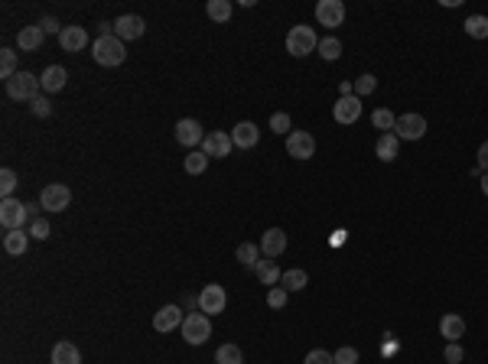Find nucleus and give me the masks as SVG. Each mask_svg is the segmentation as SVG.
<instances>
[{"label": "nucleus", "mask_w": 488, "mask_h": 364, "mask_svg": "<svg viewBox=\"0 0 488 364\" xmlns=\"http://www.w3.org/2000/svg\"><path fill=\"white\" fill-rule=\"evenodd\" d=\"M225 306H228L225 287H218V283L202 287V293H199V309H202V313H205V315H218V313H225Z\"/></svg>", "instance_id": "nucleus-7"}, {"label": "nucleus", "mask_w": 488, "mask_h": 364, "mask_svg": "<svg viewBox=\"0 0 488 364\" xmlns=\"http://www.w3.org/2000/svg\"><path fill=\"white\" fill-rule=\"evenodd\" d=\"M254 274H257V280H261L264 287H277L280 283V270H277L274 260H261V264L254 267Z\"/></svg>", "instance_id": "nucleus-27"}, {"label": "nucleus", "mask_w": 488, "mask_h": 364, "mask_svg": "<svg viewBox=\"0 0 488 364\" xmlns=\"http://www.w3.org/2000/svg\"><path fill=\"white\" fill-rule=\"evenodd\" d=\"M332 117H336L338 124H355L362 117V98L358 95H342L332 104Z\"/></svg>", "instance_id": "nucleus-11"}, {"label": "nucleus", "mask_w": 488, "mask_h": 364, "mask_svg": "<svg viewBox=\"0 0 488 364\" xmlns=\"http://www.w3.org/2000/svg\"><path fill=\"white\" fill-rule=\"evenodd\" d=\"M16 72H20V69H16V52H13V49H0V78L7 82V78H13Z\"/></svg>", "instance_id": "nucleus-31"}, {"label": "nucleus", "mask_w": 488, "mask_h": 364, "mask_svg": "<svg viewBox=\"0 0 488 364\" xmlns=\"http://www.w3.org/2000/svg\"><path fill=\"white\" fill-rule=\"evenodd\" d=\"M91 56H95V62L104 65V69H117V65H124L127 49H124V43H121V39L111 33V36H98V39H95Z\"/></svg>", "instance_id": "nucleus-1"}, {"label": "nucleus", "mask_w": 488, "mask_h": 364, "mask_svg": "<svg viewBox=\"0 0 488 364\" xmlns=\"http://www.w3.org/2000/svg\"><path fill=\"white\" fill-rule=\"evenodd\" d=\"M183 319H186L183 309H179L176 302H170V306H163L160 313L153 315V328H156V332H173V328L183 326Z\"/></svg>", "instance_id": "nucleus-14"}, {"label": "nucleus", "mask_w": 488, "mask_h": 364, "mask_svg": "<svg viewBox=\"0 0 488 364\" xmlns=\"http://www.w3.org/2000/svg\"><path fill=\"white\" fill-rule=\"evenodd\" d=\"M179 332H183V339L189 341V345H205L209 341V335H212V319L202 313H189L186 319H183V326H179Z\"/></svg>", "instance_id": "nucleus-2"}, {"label": "nucleus", "mask_w": 488, "mask_h": 364, "mask_svg": "<svg viewBox=\"0 0 488 364\" xmlns=\"http://www.w3.org/2000/svg\"><path fill=\"white\" fill-rule=\"evenodd\" d=\"M3 85H7V95H10L13 101H33V98H39V88H43L33 72H16V75L7 78Z\"/></svg>", "instance_id": "nucleus-4"}, {"label": "nucleus", "mask_w": 488, "mask_h": 364, "mask_svg": "<svg viewBox=\"0 0 488 364\" xmlns=\"http://www.w3.org/2000/svg\"><path fill=\"white\" fill-rule=\"evenodd\" d=\"M59 46H62L65 52H82L88 46L85 26H62V33H59Z\"/></svg>", "instance_id": "nucleus-17"}, {"label": "nucleus", "mask_w": 488, "mask_h": 364, "mask_svg": "<svg viewBox=\"0 0 488 364\" xmlns=\"http://www.w3.org/2000/svg\"><path fill=\"white\" fill-rule=\"evenodd\" d=\"M371 124L377 127V130H384V134H391L394 130V124H397V117L388 111V108H377L375 114H371Z\"/></svg>", "instance_id": "nucleus-34"}, {"label": "nucleus", "mask_w": 488, "mask_h": 364, "mask_svg": "<svg viewBox=\"0 0 488 364\" xmlns=\"http://www.w3.org/2000/svg\"><path fill=\"white\" fill-rule=\"evenodd\" d=\"M287 153L293 160H313L316 156V137L306 130H293L287 137Z\"/></svg>", "instance_id": "nucleus-10"}, {"label": "nucleus", "mask_w": 488, "mask_h": 364, "mask_svg": "<svg viewBox=\"0 0 488 364\" xmlns=\"http://www.w3.org/2000/svg\"><path fill=\"white\" fill-rule=\"evenodd\" d=\"M377 91V78L371 75V72H364V75L355 78V95L358 98H368V95H375Z\"/></svg>", "instance_id": "nucleus-35"}, {"label": "nucleus", "mask_w": 488, "mask_h": 364, "mask_svg": "<svg viewBox=\"0 0 488 364\" xmlns=\"http://www.w3.org/2000/svg\"><path fill=\"white\" fill-rule=\"evenodd\" d=\"M306 283H310V276H306V270H300V267H293V270H287V274L280 276V287L287 289V293L306 289Z\"/></svg>", "instance_id": "nucleus-25"}, {"label": "nucleus", "mask_w": 488, "mask_h": 364, "mask_svg": "<svg viewBox=\"0 0 488 364\" xmlns=\"http://www.w3.org/2000/svg\"><path fill=\"white\" fill-rule=\"evenodd\" d=\"M397 150H401V140H397V134H394V130L377 137L375 153H377V160H381V163H394V160H397Z\"/></svg>", "instance_id": "nucleus-21"}, {"label": "nucleus", "mask_w": 488, "mask_h": 364, "mask_svg": "<svg viewBox=\"0 0 488 364\" xmlns=\"http://www.w3.org/2000/svg\"><path fill=\"white\" fill-rule=\"evenodd\" d=\"M270 127H274L277 134H287V137L293 134V121H290V114H283V111L270 117Z\"/></svg>", "instance_id": "nucleus-38"}, {"label": "nucleus", "mask_w": 488, "mask_h": 364, "mask_svg": "<svg viewBox=\"0 0 488 364\" xmlns=\"http://www.w3.org/2000/svg\"><path fill=\"white\" fill-rule=\"evenodd\" d=\"M65 82H69V72H65L62 65H49V69L39 75V85H43V91H46V95H56V91H62Z\"/></svg>", "instance_id": "nucleus-19"}, {"label": "nucleus", "mask_w": 488, "mask_h": 364, "mask_svg": "<svg viewBox=\"0 0 488 364\" xmlns=\"http://www.w3.org/2000/svg\"><path fill=\"white\" fill-rule=\"evenodd\" d=\"M319 56H323V59H329V62H336L338 56H342V43H338L336 36L319 39Z\"/></svg>", "instance_id": "nucleus-33"}, {"label": "nucleus", "mask_w": 488, "mask_h": 364, "mask_svg": "<svg viewBox=\"0 0 488 364\" xmlns=\"http://www.w3.org/2000/svg\"><path fill=\"white\" fill-rule=\"evenodd\" d=\"M13 189H16V173H13V169H3V173H0V192H3V199H10Z\"/></svg>", "instance_id": "nucleus-39"}, {"label": "nucleus", "mask_w": 488, "mask_h": 364, "mask_svg": "<svg viewBox=\"0 0 488 364\" xmlns=\"http://www.w3.org/2000/svg\"><path fill=\"white\" fill-rule=\"evenodd\" d=\"M143 33H147V23H143V16H137V13H124V16L114 20V36L121 39V43L140 39Z\"/></svg>", "instance_id": "nucleus-9"}, {"label": "nucleus", "mask_w": 488, "mask_h": 364, "mask_svg": "<svg viewBox=\"0 0 488 364\" xmlns=\"http://www.w3.org/2000/svg\"><path fill=\"white\" fill-rule=\"evenodd\" d=\"M482 192L488 195V173H482Z\"/></svg>", "instance_id": "nucleus-46"}, {"label": "nucleus", "mask_w": 488, "mask_h": 364, "mask_svg": "<svg viewBox=\"0 0 488 364\" xmlns=\"http://www.w3.org/2000/svg\"><path fill=\"white\" fill-rule=\"evenodd\" d=\"M43 39H46L43 26H23L16 33V46H20V52H36L43 46Z\"/></svg>", "instance_id": "nucleus-22"}, {"label": "nucleus", "mask_w": 488, "mask_h": 364, "mask_svg": "<svg viewBox=\"0 0 488 364\" xmlns=\"http://www.w3.org/2000/svg\"><path fill=\"white\" fill-rule=\"evenodd\" d=\"M463 358H465L463 345H459V341H450V345H446V361H450V364H463Z\"/></svg>", "instance_id": "nucleus-43"}, {"label": "nucleus", "mask_w": 488, "mask_h": 364, "mask_svg": "<svg viewBox=\"0 0 488 364\" xmlns=\"http://www.w3.org/2000/svg\"><path fill=\"white\" fill-rule=\"evenodd\" d=\"M465 33L472 39H488V16H482V13L469 16V20H465Z\"/></svg>", "instance_id": "nucleus-29"}, {"label": "nucleus", "mask_w": 488, "mask_h": 364, "mask_svg": "<svg viewBox=\"0 0 488 364\" xmlns=\"http://www.w3.org/2000/svg\"><path fill=\"white\" fill-rule=\"evenodd\" d=\"M30 108H33V114H36V117H49V111H52V104L46 101V95L33 98V101H30Z\"/></svg>", "instance_id": "nucleus-42"}, {"label": "nucleus", "mask_w": 488, "mask_h": 364, "mask_svg": "<svg viewBox=\"0 0 488 364\" xmlns=\"http://www.w3.org/2000/svg\"><path fill=\"white\" fill-rule=\"evenodd\" d=\"M303 364H336V361H332V352H325V348H313V352L306 354V361Z\"/></svg>", "instance_id": "nucleus-41"}, {"label": "nucleus", "mask_w": 488, "mask_h": 364, "mask_svg": "<svg viewBox=\"0 0 488 364\" xmlns=\"http://www.w3.org/2000/svg\"><path fill=\"white\" fill-rule=\"evenodd\" d=\"M261 251L274 260V257H280V254L287 251V231L283 228H267L261 238Z\"/></svg>", "instance_id": "nucleus-15"}, {"label": "nucleus", "mask_w": 488, "mask_h": 364, "mask_svg": "<svg viewBox=\"0 0 488 364\" xmlns=\"http://www.w3.org/2000/svg\"><path fill=\"white\" fill-rule=\"evenodd\" d=\"M319 49V39H316L313 26H293L287 33V52L290 56H297V59H303V56H310V52Z\"/></svg>", "instance_id": "nucleus-3"}, {"label": "nucleus", "mask_w": 488, "mask_h": 364, "mask_svg": "<svg viewBox=\"0 0 488 364\" xmlns=\"http://www.w3.org/2000/svg\"><path fill=\"white\" fill-rule=\"evenodd\" d=\"M439 335L446 341H459L465 335V322H463V315H456V313H446L443 319H439Z\"/></svg>", "instance_id": "nucleus-20"}, {"label": "nucleus", "mask_w": 488, "mask_h": 364, "mask_svg": "<svg viewBox=\"0 0 488 364\" xmlns=\"http://www.w3.org/2000/svg\"><path fill=\"white\" fill-rule=\"evenodd\" d=\"M43 33H62V26H59V20H52V16H46V20H43Z\"/></svg>", "instance_id": "nucleus-45"}, {"label": "nucleus", "mask_w": 488, "mask_h": 364, "mask_svg": "<svg viewBox=\"0 0 488 364\" xmlns=\"http://www.w3.org/2000/svg\"><path fill=\"white\" fill-rule=\"evenodd\" d=\"M332 361H336V364H358V348H351V345H342V348L332 354Z\"/></svg>", "instance_id": "nucleus-37"}, {"label": "nucleus", "mask_w": 488, "mask_h": 364, "mask_svg": "<svg viewBox=\"0 0 488 364\" xmlns=\"http://www.w3.org/2000/svg\"><path fill=\"white\" fill-rule=\"evenodd\" d=\"M261 244H251V241H244V244H238V260L244 267H257L261 264Z\"/></svg>", "instance_id": "nucleus-28"}, {"label": "nucleus", "mask_w": 488, "mask_h": 364, "mask_svg": "<svg viewBox=\"0 0 488 364\" xmlns=\"http://www.w3.org/2000/svg\"><path fill=\"white\" fill-rule=\"evenodd\" d=\"M215 364H244V354H241L238 345H222L215 352Z\"/></svg>", "instance_id": "nucleus-30"}, {"label": "nucleus", "mask_w": 488, "mask_h": 364, "mask_svg": "<svg viewBox=\"0 0 488 364\" xmlns=\"http://www.w3.org/2000/svg\"><path fill=\"white\" fill-rule=\"evenodd\" d=\"M231 140H235L238 150H251V147H257L261 130H257V124H251V121H241V124H235V130H231Z\"/></svg>", "instance_id": "nucleus-18"}, {"label": "nucleus", "mask_w": 488, "mask_h": 364, "mask_svg": "<svg viewBox=\"0 0 488 364\" xmlns=\"http://www.w3.org/2000/svg\"><path fill=\"white\" fill-rule=\"evenodd\" d=\"M26 221H30V208H26L23 202H16V199L0 202V225L7 228V231H23Z\"/></svg>", "instance_id": "nucleus-5"}, {"label": "nucleus", "mask_w": 488, "mask_h": 364, "mask_svg": "<svg viewBox=\"0 0 488 364\" xmlns=\"http://www.w3.org/2000/svg\"><path fill=\"white\" fill-rule=\"evenodd\" d=\"M205 13H209V20H215V23H228L231 20V0H209Z\"/></svg>", "instance_id": "nucleus-26"}, {"label": "nucleus", "mask_w": 488, "mask_h": 364, "mask_svg": "<svg viewBox=\"0 0 488 364\" xmlns=\"http://www.w3.org/2000/svg\"><path fill=\"white\" fill-rule=\"evenodd\" d=\"M231 150H235V140H231V134H225V130H212V134H205V140H202V153H205V156H215V160L231 156Z\"/></svg>", "instance_id": "nucleus-8"}, {"label": "nucleus", "mask_w": 488, "mask_h": 364, "mask_svg": "<svg viewBox=\"0 0 488 364\" xmlns=\"http://www.w3.org/2000/svg\"><path fill=\"white\" fill-rule=\"evenodd\" d=\"M3 251L10 254V257H23L30 251V234L26 231H7L3 234Z\"/></svg>", "instance_id": "nucleus-23"}, {"label": "nucleus", "mask_w": 488, "mask_h": 364, "mask_svg": "<svg viewBox=\"0 0 488 364\" xmlns=\"http://www.w3.org/2000/svg\"><path fill=\"white\" fill-rule=\"evenodd\" d=\"M287 300H290V293L283 287H270V293H267V306H270V309H283Z\"/></svg>", "instance_id": "nucleus-36"}, {"label": "nucleus", "mask_w": 488, "mask_h": 364, "mask_svg": "<svg viewBox=\"0 0 488 364\" xmlns=\"http://www.w3.org/2000/svg\"><path fill=\"white\" fill-rule=\"evenodd\" d=\"M52 234V228L46 225V218H36V221H30V238H39V241H46Z\"/></svg>", "instance_id": "nucleus-40"}, {"label": "nucleus", "mask_w": 488, "mask_h": 364, "mask_svg": "<svg viewBox=\"0 0 488 364\" xmlns=\"http://www.w3.org/2000/svg\"><path fill=\"white\" fill-rule=\"evenodd\" d=\"M52 364H82V352H78L72 341H59L52 348Z\"/></svg>", "instance_id": "nucleus-24"}, {"label": "nucleus", "mask_w": 488, "mask_h": 364, "mask_svg": "<svg viewBox=\"0 0 488 364\" xmlns=\"http://www.w3.org/2000/svg\"><path fill=\"white\" fill-rule=\"evenodd\" d=\"M316 20H319V26H329V29L342 26V20H345V3H342V0H319V3H316Z\"/></svg>", "instance_id": "nucleus-13"}, {"label": "nucleus", "mask_w": 488, "mask_h": 364, "mask_svg": "<svg viewBox=\"0 0 488 364\" xmlns=\"http://www.w3.org/2000/svg\"><path fill=\"white\" fill-rule=\"evenodd\" d=\"M394 134H397V140H420L426 134V117L423 114H404L394 124Z\"/></svg>", "instance_id": "nucleus-12"}, {"label": "nucleus", "mask_w": 488, "mask_h": 364, "mask_svg": "<svg viewBox=\"0 0 488 364\" xmlns=\"http://www.w3.org/2000/svg\"><path fill=\"white\" fill-rule=\"evenodd\" d=\"M202 124L199 121H192V117H183L179 124H176V143H183V147H196L202 143Z\"/></svg>", "instance_id": "nucleus-16"}, {"label": "nucleus", "mask_w": 488, "mask_h": 364, "mask_svg": "<svg viewBox=\"0 0 488 364\" xmlns=\"http://www.w3.org/2000/svg\"><path fill=\"white\" fill-rule=\"evenodd\" d=\"M478 169H482V173H488V140L478 147Z\"/></svg>", "instance_id": "nucleus-44"}, {"label": "nucleus", "mask_w": 488, "mask_h": 364, "mask_svg": "<svg viewBox=\"0 0 488 364\" xmlns=\"http://www.w3.org/2000/svg\"><path fill=\"white\" fill-rule=\"evenodd\" d=\"M39 205L46 212H65L72 205V189L62 186V182H52V186H46L39 192Z\"/></svg>", "instance_id": "nucleus-6"}, {"label": "nucleus", "mask_w": 488, "mask_h": 364, "mask_svg": "<svg viewBox=\"0 0 488 364\" xmlns=\"http://www.w3.org/2000/svg\"><path fill=\"white\" fill-rule=\"evenodd\" d=\"M209 160H212V156H205V153H199V150H192L186 156V173H189V176H199V173H205Z\"/></svg>", "instance_id": "nucleus-32"}]
</instances>
